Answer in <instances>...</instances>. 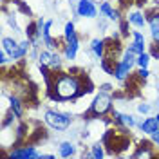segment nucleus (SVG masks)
<instances>
[{
	"label": "nucleus",
	"instance_id": "20",
	"mask_svg": "<svg viewBox=\"0 0 159 159\" xmlns=\"http://www.w3.org/2000/svg\"><path fill=\"white\" fill-rule=\"evenodd\" d=\"M90 154H92V159H101L107 156V152H105V145L98 141V143H94V145H90Z\"/></svg>",
	"mask_w": 159,
	"mask_h": 159
},
{
	"label": "nucleus",
	"instance_id": "13",
	"mask_svg": "<svg viewBox=\"0 0 159 159\" xmlns=\"http://www.w3.org/2000/svg\"><path fill=\"white\" fill-rule=\"evenodd\" d=\"M125 18L130 22V25L134 29H145V25H148V20H147V13L141 9H136V11H129Z\"/></svg>",
	"mask_w": 159,
	"mask_h": 159
},
{
	"label": "nucleus",
	"instance_id": "14",
	"mask_svg": "<svg viewBox=\"0 0 159 159\" xmlns=\"http://www.w3.org/2000/svg\"><path fill=\"white\" fill-rule=\"evenodd\" d=\"M147 20H148V29L150 36L154 43H159V11L152 9L147 13Z\"/></svg>",
	"mask_w": 159,
	"mask_h": 159
},
{
	"label": "nucleus",
	"instance_id": "26",
	"mask_svg": "<svg viewBox=\"0 0 159 159\" xmlns=\"http://www.w3.org/2000/svg\"><path fill=\"white\" fill-rule=\"evenodd\" d=\"M134 74H136L138 78H141L143 81L150 78V70H148V67H138V70H136Z\"/></svg>",
	"mask_w": 159,
	"mask_h": 159
},
{
	"label": "nucleus",
	"instance_id": "31",
	"mask_svg": "<svg viewBox=\"0 0 159 159\" xmlns=\"http://www.w3.org/2000/svg\"><path fill=\"white\" fill-rule=\"evenodd\" d=\"M156 119H157V121H159V112H157V114H156Z\"/></svg>",
	"mask_w": 159,
	"mask_h": 159
},
{
	"label": "nucleus",
	"instance_id": "7",
	"mask_svg": "<svg viewBox=\"0 0 159 159\" xmlns=\"http://www.w3.org/2000/svg\"><path fill=\"white\" fill-rule=\"evenodd\" d=\"M99 7L94 0H78L76 2V16L80 18H98Z\"/></svg>",
	"mask_w": 159,
	"mask_h": 159
},
{
	"label": "nucleus",
	"instance_id": "8",
	"mask_svg": "<svg viewBox=\"0 0 159 159\" xmlns=\"http://www.w3.org/2000/svg\"><path fill=\"white\" fill-rule=\"evenodd\" d=\"M6 98H7V101H9V112L15 116L16 119H22L24 118V114H25V105L27 103H24V99L20 98V96H16L15 92H11V94H4Z\"/></svg>",
	"mask_w": 159,
	"mask_h": 159
},
{
	"label": "nucleus",
	"instance_id": "25",
	"mask_svg": "<svg viewBox=\"0 0 159 159\" xmlns=\"http://www.w3.org/2000/svg\"><path fill=\"white\" fill-rule=\"evenodd\" d=\"M138 112L143 114V116H148L150 112H152V105L147 103V101H141V103H138Z\"/></svg>",
	"mask_w": 159,
	"mask_h": 159
},
{
	"label": "nucleus",
	"instance_id": "27",
	"mask_svg": "<svg viewBox=\"0 0 159 159\" xmlns=\"http://www.w3.org/2000/svg\"><path fill=\"white\" fill-rule=\"evenodd\" d=\"M9 63H13V60H11V56L6 52V51L2 49L0 51V65H2V67H7Z\"/></svg>",
	"mask_w": 159,
	"mask_h": 159
},
{
	"label": "nucleus",
	"instance_id": "9",
	"mask_svg": "<svg viewBox=\"0 0 159 159\" xmlns=\"http://www.w3.org/2000/svg\"><path fill=\"white\" fill-rule=\"evenodd\" d=\"M110 118H112V123H114V125H123V127H127V129H130V130L138 127L136 118H134L132 114H127V112H119V110L112 109Z\"/></svg>",
	"mask_w": 159,
	"mask_h": 159
},
{
	"label": "nucleus",
	"instance_id": "2",
	"mask_svg": "<svg viewBox=\"0 0 159 159\" xmlns=\"http://www.w3.org/2000/svg\"><path fill=\"white\" fill-rule=\"evenodd\" d=\"M114 109V96L112 92H103L99 90L90 101V107L87 112H83V119H92V118H105L110 114Z\"/></svg>",
	"mask_w": 159,
	"mask_h": 159
},
{
	"label": "nucleus",
	"instance_id": "19",
	"mask_svg": "<svg viewBox=\"0 0 159 159\" xmlns=\"http://www.w3.org/2000/svg\"><path fill=\"white\" fill-rule=\"evenodd\" d=\"M2 49L6 51L7 54H11V52H15V51L18 49V40H15L13 36H2Z\"/></svg>",
	"mask_w": 159,
	"mask_h": 159
},
{
	"label": "nucleus",
	"instance_id": "29",
	"mask_svg": "<svg viewBox=\"0 0 159 159\" xmlns=\"http://www.w3.org/2000/svg\"><path fill=\"white\" fill-rule=\"evenodd\" d=\"M150 139H152V143H154V145H156V147L159 148V129L156 130V132H154L152 136H150Z\"/></svg>",
	"mask_w": 159,
	"mask_h": 159
},
{
	"label": "nucleus",
	"instance_id": "22",
	"mask_svg": "<svg viewBox=\"0 0 159 159\" xmlns=\"http://www.w3.org/2000/svg\"><path fill=\"white\" fill-rule=\"evenodd\" d=\"M118 24H119V34H121V38H127L129 34H132V31H129L130 29V22L127 18H121Z\"/></svg>",
	"mask_w": 159,
	"mask_h": 159
},
{
	"label": "nucleus",
	"instance_id": "4",
	"mask_svg": "<svg viewBox=\"0 0 159 159\" xmlns=\"http://www.w3.org/2000/svg\"><path fill=\"white\" fill-rule=\"evenodd\" d=\"M43 123L49 127V129L56 130V132H63V130L70 129L72 125V116L69 112H63V110H54L49 109L43 112Z\"/></svg>",
	"mask_w": 159,
	"mask_h": 159
},
{
	"label": "nucleus",
	"instance_id": "12",
	"mask_svg": "<svg viewBox=\"0 0 159 159\" xmlns=\"http://www.w3.org/2000/svg\"><path fill=\"white\" fill-rule=\"evenodd\" d=\"M105 52H107V43H105V38H92L89 45V54L94 60H101L105 58Z\"/></svg>",
	"mask_w": 159,
	"mask_h": 159
},
{
	"label": "nucleus",
	"instance_id": "21",
	"mask_svg": "<svg viewBox=\"0 0 159 159\" xmlns=\"http://www.w3.org/2000/svg\"><path fill=\"white\" fill-rule=\"evenodd\" d=\"M150 61H152V56H150L148 51H145V52L136 56V67H148Z\"/></svg>",
	"mask_w": 159,
	"mask_h": 159
},
{
	"label": "nucleus",
	"instance_id": "28",
	"mask_svg": "<svg viewBox=\"0 0 159 159\" xmlns=\"http://www.w3.org/2000/svg\"><path fill=\"white\" fill-rule=\"evenodd\" d=\"M99 90H103V92H114V85H110V83H101V85H99Z\"/></svg>",
	"mask_w": 159,
	"mask_h": 159
},
{
	"label": "nucleus",
	"instance_id": "23",
	"mask_svg": "<svg viewBox=\"0 0 159 159\" xmlns=\"http://www.w3.org/2000/svg\"><path fill=\"white\" fill-rule=\"evenodd\" d=\"M6 15V18H7V25H9L11 29L15 31V33H20V27H18V22H16V16H15V13H4Z\"/></svg>",
	"mask_w": 159,
	"mask_h": 159
},
{
	"label": "nucleus",
	"instance_id": "3",
	"mask_svg": "<svg viewBox=\"0 0 159 159\" xmlns=\"http://www.w3.org/2000/svg\"><path fill=\"white\" fill-rule=\"evenodd\" d=\"M80 51V36L76 33V25L74 22H65L63 25V49H61V54L63 58L72 61L76 60Z\"/></svg>",
	"mask_w": 159,
	"mask_h": 159
},
{
	"label": "nucleus",
	"instance_id": "16",
	"mask_svg": "<svg viewBox=\"0 0 159 159\" xmlns=\"http://www.w3.org/2000/svg\"><path fill=\"white\" fill-rule=\"evenodd\" d=\"M138 129L141 130L145 136H152V134L159 129V121L156 119V116H154V118H145L141 123H138Z\"/></svg>",
	"mask_w": 159,
	"mask_h": 159
},
{
	"label": "nucleus",
	"instance_id": "11",
	"mask_svg": "<svg viewBox=\"0 0 159 159\" xmlns=\"http://www.w3.org/2000/svg\"><path fill=\"white\" fill-rule=\"evenodd\" d=\"M154 148H156V145L152 143V139L150 141H139L136 150L130 154V157H156L157 152H154Z\"/></svg>",
	"mask_w": 159,
	"mask_h": 159
},
{
	"label": "nucleus",
	"instance_id": "24",
	"mask_svg": "<svg viewBox=\"0 0 159 159\" xmlns=\"http://www.w3.org/2000/svg\"><path fill=\"white\" fill-rule=\"evenodd\" d=\"M51 56H52V51H49V49H40V52H38V65L40 63H49V60H51Z\"/></svg>",
	"mask_w": 159,
	"mask_h": 159
},
{
	"label": "nucleus",
	"instance_id": "1",
	"mask_svg": "<svg viewBox=\"0 0 159 159\" xmlns=\"http://www.w3.org/2000/svg\"><path fill=\"white\" fill-rule=\"evenodd\" d=\"M47 96L56 103L74 101L85 94L92 92V83L89 81L87 74L80 69L72 70H56L52 81L47 87Z\"/></svg>",
	"mask_w": 159,
	"mask_h": 159
},
{
	"label": "nucleus",
	"instance_id": "17",
	"mask_svg": "<svg viewBox=\"0 0 159 159\" xmlns=\"http://www.w3.org/2000/svg\"><path fill=\"white\" fill-rule=\"evenodd\" d=\"M58 156L63 159L67 157H74L76 156V145L72 141H61L58 145Z\"/></svg>",
	"mask_w": 159,
	"mask_h": 159
},
{
	"label": "nucleus",
	"instance_id": "10",
	"mask_svg": "<svg viewBox=\"0 0 159 159\" xmlns=\"http://www.w3.org/2000/svg\"><path fill=\"white\" fill-rule=\"evenodd\" d=\"M132 42L127 45V49H130L134 54H141L147 51V40H145V34L141 33V29H136L132 31Z\"/></svg>",
	"mask_w": 159,
	"mask_h": 159
},
{
	"label": "nucleus",
	"instance_id": "5",
	"mask_svg": "<svg viewBox=\"0 0 159 159\" xmlns=\"http://www.w3.org/2000/svg\"><path fill=\"white\" fill-rule=\"evenodd\" d=\"M136 56H138V54H134L130 49L125 47L121 58H119L118 63H116V69H114V78L118 80V81L123 83V81L132 74V69H134V65H136Z\"/></svg>",
	"mask_w": 159,
	"mask_h": 159
},
{
	"label": "nucleus",
	"instance_id": "30",
	"mask_svg": "<svg viewBox=\"0 0 159 159\" xmlns=\"http://www.w3.org/2000/svg\"><path fill=\"white\" fill-rule=\"evenodd\" d=\"M2 2V6H7V0H0Z\"/></svg>",
	"mask_w": 159,
	"mask_h": 159
},
{
	"label": "nucleus",
	"instance_id": "15",
	"mask_svg": "<svg viewBox=\"0 0 159 159\" xmlns=\"http://www.w3.org/2000/svg\"><path fill=\"white\" fill-rule=\"evenodd\" d=\"M99 15L105 16L107 20H110V22H119V20H121V13H119V9H116L109 0H103V2L99 4Z\"/></svg>",
	"mask_w": 159,
	"mask_h": 159
},
{
	"label": "nucleus",
	"instance_id": "6",
	"mask_svg": "<svg viewBox=\"0 0 159 159\" xmlns=\"http://www.w3.org/2000/svg\"><path fill=\"white\" fill-rule=\"evenodd\" d=\"M4 156L7 159H40L42 152H38L33 143H18L11 150L4 152Z\"/></svg>",
	"mask_w": 159,
	"mask_h": 159
},
{
	"label": "nucleus",
	"instance_id": "18",
	"mask_svg": "<svg viewBox=\"0 0 159 159\" xmlns=\"http://www.w3.org/2000/svg\"><path fill=\"white\" fill-rule=\"evenodd\" d=\"M63 54H60L58 51H52V56H51V60H49V63H47V65H49V69L51 70H54V72H56V70H61V67H63Z\"/></svg>",
	"mask_w": 159,
	"mask_h": 159
}]
</instances>
